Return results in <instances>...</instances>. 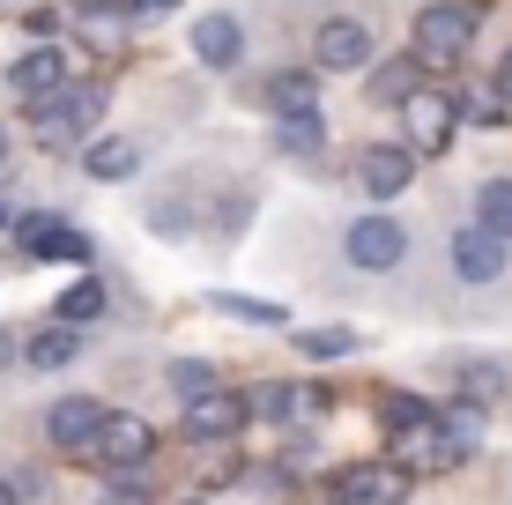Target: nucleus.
Returning a JSON list of instances; mask_svg holds the SVG:
<instances>
[{
	"label": "nucleus",
	"mask_w": 512,
	"mask_h": 505,
	"mask_svg": "<svg viewBox=\"0 0 512 505\" xmlns=\"http://www.w3.org/2000/svg\"><path fill=\"white\" fill-rule=\"evenodd\" d=\"M379 424H386V446H394V461L409 468V476H446V468L468 461L461 446L446 439L438 409L416 402V394H386V402H379Z\"/></svg>",
	"instance_id": "f257e3e1"
},
{
	"label": "nucleus",
	"mask_w": 512,
	"mask_h": 505,
	"mask_svg": "<svg viewBox=\"0 0 512 505\" xmlns=\"http://www.w3.org/2000/svg\"><path fill=\"white\" fill-rule=\"evenodd\" d=\"M97 119H104V90H90V82H60V90L30 97V134H38L45 149H75V142H90Z\"/></svg>",
	"instance_id": "f03ea898"
},
{
	"label": "nucleus",
	"mask_w": 512,
	"mask_h": 505,
	"mask_svg": "<svg viewBox=\"0 0 512 505\" xmlns=\"http://www.w3.org/2000/svg\"><path fill=\"white\" fill-rule=\"evenodd\" d=\"M475 30H483V8H468V0H431V8L416 15V30H409V52L423 67H461V52L475 45Z\"/></svg>",
	"instance_id": "7ed1b4c3"
},
{
	"label": "nucleus",
	"mask_w": 512,
	"mask_h": 505,
	"mask_svg": "<svg viewBox=\"0 0 512 505\" xmlns=\"http://www.w3.org/2000/svg\"><path fill=\"white\" fill-rule=\"evenodd\" d=\"M394 112H401V142H409L416 156H446L453 134H461V104H453V90H409Z\"/></svg>",
	"instance_id": "20e7f679"
},
{
	"label": "nucleus",
	"mask_w": 512,
	"mask_h": 505,
	"mask_svg": "<svg viewBox=\"0 0 512 505\" xmlns=\"http://www.w3.org/2000/svg\"><path fill=\"white\" fill-rule=\"evenodd\" d=\"M82 454H90L104 476H112V468H149V461H156V431L141 424V416H127V409H104L97 439L82 446Z\"/></svg>",
	"instance_id": "39448f33"
},
{
	"label": "nucleus",
	"mask_w": 512,
	"mask_h": 505,
	"mask_svg": "<svg viewBox=\"0 0 512 505\" xmlns=\"http://www.w3.org/2000/svg\"><path fill=\"white\" fill-rule=\"evenodd\" d=\"M342 253H349V268L386 275V268L409 260V231H401V216H357V223H349V238H342Z\"/></svg>",
	"instance_id": "423d86ee"
},
{
	"label": "nucleus",
	"mask_w": 512,
	"mask_h": 505,
	"mask_svg": "<svg viewBox=\"0 0 512 505\" xmlns=\"http://www.w3.org/2000/svg\"><path fill=\"white\" fill-rule=\"evenodd\" d=\"M8 238H15V246H23L30 260H90V238H82L67 216H52V208L8 216Z\"/></svg>",
	"instance_id": "0eeeda50"
},
{
	"label": "nucleus",
	"mask_w": 512,
	"mask_h": 505,
	"mask_svg": "<svg viewBox=\"0 0 512 505\" xmlns=\"http://www.w3.org/2000/svg\"><path fill=\"white\" fill-rule=\"evenodd\" d=\"M409 468L401 461H357V468H334L327 476V491L334 498H357V505H394V498H409Z\"/></svg>",
	"instance_id": "6e6552de"
},
{
	"label": "nucleus",
	"mask_w": 512,
	"mask_h": 505,
	"mask_svg": "<svg viewBox=\"0 0 512 505\" xmlns=\"http://www.w3.org/2000/svg\"><path fill=\"white\" fill-rule=\"evenodd\" d=\"M416 164H423V156L409 142H372L357 156V186L372 201H401V194H409V179H416Z\"/></svg>",
	"instance_id": "1a4fd4ad"
},
{
	"label": "nucleus",
	"mask_w": 512,
	"mask_h": 505,
	"mask_svg": "<svg viewBox=\"0 0 512 505\" xmlns=\"http://www.w3.org/2000/svg\"><path fill=\"white\" fill-rule=\"evenodd\" d=\"M312 67H327V75H357V67H372V30H364L357 15L320 23V30H312Z\"/></svg>",
	"instance_id": "9d476101"
},
{
	"label": "nucleus",
	"mask_w": 512,
	"mask_h": 505,
	"mask_svg": "<svg viewBox=\"0 0 512 505\" xmlns=\"http://www.w3.org/2000/svg\"><path fill=\"white\" fill-rule=\"evenodd\" d=\"M245 424H253V416H245V394H231V387L186 394V439H208V446H223V439H238Z\"/></svg>",
	"instance_id": "9b49d317"
},
{
	"label": "nucleus",
	"mask_w": 512,
	"mask_h": 505,
	"mask_svg": "<svg viewBox=\"0 0 512 505\" xmlns=\"http://www.w3.org/2000/svg\"><path fill=\"white\" fill-rule=\"evenodd\" d=\"M505 246H512V238H498L490 223H461L453 246H446V260H453L461 283H498V275H505Z\"/></svg>",
	"instance_id": "f8f14e48"
},
{
	"label": "nucleus",
	"mask_w": 512,
	"mask_h": 505,
	"mask_svg": "<svg viewBox=\"0 0 512 505\" xmlns=\"http://www.w3.org/2000/svg\"><path fill=\"white\" fill-rule=\"evenodd\" d=\"M97 424H104V402H97V394H60V402L45 409V439L60 446V454H82V446L97 439Z\"/></svg>",
	"instance_id": "ddd939ff"
},
{
	"label": "nucleus",
	"mask_w": 512,
	"mask_h": 505,
	"mask_svg": "<svg viewBox=\"0 0 512 505\" xmlns=\"http://www.w3.org/2000/svg\"><path fill=\"white\" fill-rule=\"evenodd\" d=\"M60 82H67V52L52 45V38H38V45L23 52V60L8 67V90L23 97V104H30V97H45V90H60Z\"/></svg>",
	"instance_id": "4468645a"
},
{
	"label": "nucleus",
	"mask_w": 512,
	"mask_h": 505,
	"mask_svg": "<svg viewBox=\"0 0 512 505\" xmlns=\"http://www.w3.org/2000/svg\"><path fill=\"white\" fill-rule=\"evenodd\" d=\"M409 90H423V60H416V52H394V60H372V67H364V97L386 104V112H394Z\"/></svg>",
	"instance_id": "2eb2a0df"
},
{
	"label": "nucleus",
	"mask_w": 512,
	"mask_h": 505,
	"mask_svg": "<svg viewBox=\"0 0 512 505\" xmlns=\"http://www.w3.org/2000/svg\"><path fill=\"white\" fill-rule=\"evenodd\" d=\"M82 171H90L97 186H127L141 171V149L127 142V134H97V142H82Z\"/></svg>",
	"instance_id": "dca6fc26"
},
{
	"label": "nucleus",
	"mask_w": 512,
	"mask_h": 505,
	"mask_svg": "<svg viewBox=\"0 0 512 505\" xmlns=\"http://www.w3.org/2000/svg\"><path fill=\"white\" fill-rule=\"evenodd\" d=\"M260 104L282 119V112H320V75L312 67H275L268 82H260Z\"/></svg>",
	"instance_id": "f3484780"
},
{
	"label": "nucleus",
	"mask_w": 512,
	"mask_h": 505,
	"mask_svg": "<svg viewBox=\"0 0 512 505\" xmlns=\"http://www.w3.org/2000/svg\"><path fill=\"white\" fill-rule=\"evenodd\" d=\"M193 60H201V67H238L245 60L238 15H201V23H193Z\"/></svg>",
	"instance_id": "a211bd4d"
},
{
	"label": "nucleus",
	"mask_w": 512,
	"mask_h": 505,
	"mask_svg": "<svg viewBox=\"0 0 512 505\" xmlns=\"http://www.w3.org/2000/svg\"><path fill=\"white\" fill-rule=\"evenodd\" d=\"M75 357H82V335H75V320H52V327H38V335L23 342V364H30V372H67Z\"/></svg>",
	"instance_id": "6ab92c4d"
},
{
	"label": "nucleus",
	"mask_w": 512,
	"mask_h": 505,
	"mask_svg": "<svg viewBox=\"0 0 512 505\" xmlns=\"http://www.w3.org/2000/svg\"><path fill=\"white\" fill-rule=\"evenodd\" d=\"M275 149H282V156H305V164H312V156L327 149L320 112H282V119H275Z\"/></svg>",
	"instance_id": "aec40b11"
},
{
	"label": "nucleus",
	"mask_w": 512,
	"mask_h": 505,
	"mask_svg": "<svg viewBox=\"0 0 512 505\" xmlns=\"http://www.w3.org/2000/svg\"><path fill=\"white\" fill-rule=\"evenodd\" d=\"M461 394H468L475 409H498V402H505V364L468 357V364H461Z\"/></svg>",
	"instance_id": "412c9836"
},
{
	"label": "nucleus",
	"mask_w": 512,
	"mask_h": 505,
	"mask_svg": "<svg viewBox=\"0 0 512 505\" xmlns=\"http://www.w3.org/2000/svg\"><path fill=\"white\" fill-rule=\"evenodd\" d=\"M483 416H490V409H475L468 394H461V402H446V409H438V424H446V439L461 446V454H475V446H483Z\"/></svg>",
	"instance_id": "4be33fe9"
},
{
	"label": "nucleus",
	"mask_w": 512,
	"mask_h": 505,
	"mask_svg": "<svg viewBox=\"0 0 512 505\" xmlns=\"http://www.w3.org/2000/svg\"><path fill=\"white\" fill-rule=\"evenodd\" d=\"M475 223H490L498 238H512V179H483L475 186Z\"/></svg>",
	"instance_id": "5701e85b"
},
{
	"label": "nucleus",
	"mask_w": 512,
	"mask_h": 505,
	"mask_svg": "<svg viewBox=\"0 0 512 505\" xmlns=\"http://www.w3.org/2000/svg\"><path fill=\"white\" fill-rule=\"evenodd\" d=\"M97 312H104V283H97V275H82V283H67L60 290V305H52V320H97Z\"/></svg>",
	"instance_id": "b1692460"
},
{
	"label": "nucleus",
	"mask_w": 512,
	"mask_h": 505,
	"mask_svg": "<svg viewBox=\"0 0 512 505\" xmlns=\"http://www.w3.org/2000/svg\"><path fill=\"white\" fill-rule=\"evenodd\" d=\"M357 327H305V335H297V350H305L312 364H327V357H349V350H357Z\"/></svg>",
	"instance_id": "393cba45"
},
{
	"label": "nucleus",
	"mask_w": 512,
	"mask_h": 505,
	"mask_svg": "<svg viewBox=\"0 0 512 505\" xmlns=\"http://www.w3.org/2000/svg\"><path fill=\"white\" fill-rule=\"evenodd\" d=\"M453 104H461V119H475V127H505V112H512L498 90H453Z\"/></svg>",
	"instance_id": "a878e982"
},
{
	"label": "nucleus",
	"mask_w": 512,
	"mask_h": 505,
	"mask_svg": "<svg viewBox=\"0 0 512 505\" xmlns=\"http://www.w3.org/2000/svg\"><path fill=\"white\" fill-rule=\"evenodd\" d=\"M216 312H231V320H253V327H282V305H260V298H238V290H216L208 298Z\"/></svg>",
	"instance_id": "bb28decb"
},
{
	"label": "nucleus",
	"mask_w": 512,
	"mask_h": 505,
	"mask_svg": "<svg viewBox=\"0 0 512 505\" xmlns=\"http://www.w3.org/2000/svg\"><path fill=\"white\" fill-rule=\"evenodd\" d=\"M164 387H171V394H208V387H223V379H216V364H201V357H179V364L164 372Z\"/></svg>",
	"instance_id": "cd10ccee"
},
{
	"label": "nucleus",
	"mask_w": 512,
	"mask_h": 505,
	"mask_svg": "<svg viewBox=\"0 0 512 505\" xmlns=\"http://www.w3.org/2000/svg\"><path fill=\"white\" fill-rule=\"evenodd\" d=\"M119 15H127L134 30H149V23H171V15H179V0H119Z\"/></svg>",
	"instance_id": "c85d7f7f"
},
{
	"label": "nucleus",
	"mask_w": 512,
	"mask_h": 505,
	"mask_svg": "<svg viewBox=\"0 0 512 505\" xmlns=\"http://www.w3.org/2000/svg\"><path fill=\"white\" fill-rule=\"evenodd\" d=\"M149 231H156V238H186V208H179V201H156V208H149Z\"/></svg>",
	"instance_id": "c756f323"
},
{
	"label": "nucleus",
	"mask_w": 512,
	"mask_h": 505,
	"mask_svg": "<svg viewBox=\"0 0 512 505\" xmlns=\"http://www.w3.org/2000/svg\"><path fill=\"white\" fill-rule=\"evenodd\" d=\"M231 483H238V461H223V468H208V476H201V498H216V491H231Z\"/></svg>",
	"instance_id": "7c9ffc66"
},
{
	"label": "nucleus",
	"mask_w": 512,
	"mask_h": 505,
	"mask_svg": "<svg viewBox=\"0 0 512 505\" xmlns=\"http://www.w3.org/2000/svg\"><path fill=\"white\" fill-rule=\"evenodd\" d=\"M490 90H498V97L512 104V52H505V60H498V75H490Z\"/></svg>",
	"instance_id": "2f4dec72"
},
{
	"label": "nucleus",
	"mask_w": 512,
	"mask_h": 505,
	"mask_svg": "<svg viewBox=\"0 0 512 505\" xmlns=\"http://www.w3.org/2000/svg\"><path fill=\"white\" fill-rule=\"evenodd\" d=\"M8 498H15V483H8V476H0V505H8Z\"/></svg>",
	"instance_id": "473e14b6"
},
{
	"label": "nucleus",
	"mask_w": 512,
	"mask_h": 505,
	"mask_svg": "<svg viewBox=\"0 0 512 505\" xmlns=\"http://www.w3.org/2000/svg\"><path fill=\"white\" fill-rule=\"evenodd\" d=\"M8 357H15V342H8V335H0V364H8Z\"/></svg>",
	"instance_id": "72a5a7b5"
},
{
	"label": "nucleus",
	"mask_w": 512,
	"mask_h": 505,
	"mask_svg": "<svg viewBox=\"0 0 512 505\" xmlns=\"http://www.w3.org/2000/svg\"><path fill=\"white\" fill-rule=\"evenodd\" d=\"M8 216H15V208H0V238H8Z\"/></svg>",
	"instance_id": "f704fd0d"
},
{
	"label": "nucleus",
	"mask_w": 512,
	"mask_h": 505,
	"mask_svg": "<svg viewBox=\"0 0 512 505\" xmlns=\"http://www.w3.org/2000/svg\"><path fill=\"white\" fill-rule=\"evenodd\" d=\"M0 164H8V127H0Z\"/></svg>",
	"instance_id": "c9c22d12"
}]
</instances>
